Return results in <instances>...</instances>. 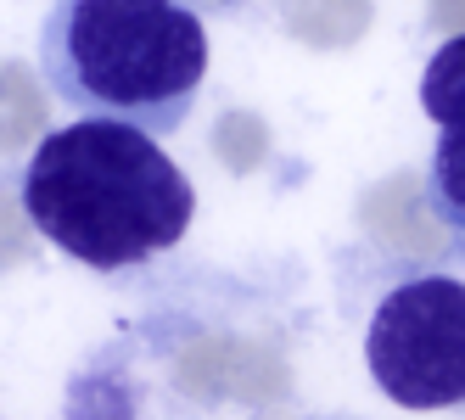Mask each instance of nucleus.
<instances>
[{
  "label": "nucleus",
  "instance_id": "obj_1",
  "mask_svg": "<svg viewBox=\"0 0 465 420\" xmlns=\"http://www.w3.org/2000/svg\"><path fill=\"white\" fill-rule=\"evenodd\" d=\"M23 213L51 247L118 275L180 247L196 190L146 129L79 118L35 146L23 169Z\"/></svg>",
  "mask_w": 465,
  "mask_h": 420
},
{
  "label": "nucleus",
  "instance_id": "obj_2",
  "mask_svg": "<svg viewBox=\"0 0 465 420\" xmlns=\"http://www.w3.org/2000/svg\"><path fill=\"white\" fill-rule=\"evenodd\" d=\"M40 73L84 118L169 135L208 79V28L196 0H51Z\"/></svg>",
  "mask_w": 465,
  "mask_h": 420
},
{
  "label": "nucleus",
  "instance_id": "obj_3",
  "mask_svg": "<svg viewBox=\"0 0 465 420\" xmlns=\"http://www.w3.org/2000/svg\"><path fill=\"white\" fill-rule=\"evenodd\" d=\"M364 365L398 409L465 404V280L415 275L392 286L364 331Z\"/></svg>",
  "mask_w": 465,
  "mask_h": 420
},
{
  "label": "nucleus",
  "instance_id": "obj_4",
  "mask_svg": "<svg viewBox=\"0 0 465 420\" xmlns=\"http://www.w3.org/2000/svg\"><path fill=\"white\" fill-rule=\"evenodd\" d=\"M426 208L431 219L454 236V247L465 252V129H443L438 151L426 169Z\"/></svg>",
  "mask_w": 465,
  "mask_h": 420
},
{
  "label": "nucleus",
  "instance_id": "obj_5",
  "mask_svg": "<svg viewBox=\"0 0 465 420\" xmlns=\"http://www.w3.org/2000/svg\"><path fill=\"white\" fill-rule=\"evenodd\" d=\"M420 107L438 129H465V34H449L420 73Z\"/></svg>",
  "mask_w": 465,
  "mask_h": 420
}]
</instances>
